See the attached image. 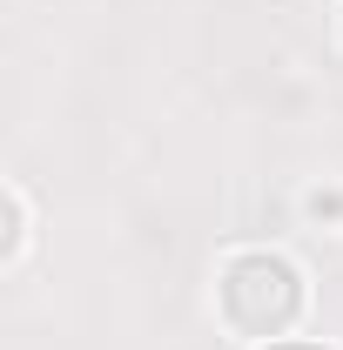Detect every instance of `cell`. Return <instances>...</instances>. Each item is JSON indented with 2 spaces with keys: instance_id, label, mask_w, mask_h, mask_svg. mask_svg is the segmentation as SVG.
Returning <instances> with one entry per match:
<instances>
[{
  "instance_id": "obj_4",
  "label": "cell",
  "mask_w": 343,
  "mask_h": 350,
  "mask_svg": "<svg viewBox=\"0 0 343 350\" xmlns=\"http://www.w3.org/2000/svg\"><path fill=\"white\" fill-rule=\"evenodd\" d=\"M262 350H323V344H262Z\"/></svg>"
},
{
  "instance_id": "obj_1",
  "label": "cell",
  "mask_w": 343,
  "mask_h": 350,
  "mask_svg": "<svg viewBox=\"0 0 343 350\" xmlns=\"http://www.w3.org/2000/svg\"><path fill=\"white\" fill-rule=\"evenodd\" d=\"M215 304H222V323H229L236 337L283 344L290 323L303 317V276H297V262L276 256V250H243V256L222 262Z\"/></svg>"
},
{
  "instance_id": "obj_2",
  "label": "cell",
  "mask_w": 343,
  "mask_h": 350,
  "mask_svg": "<svg viewBox=\"0 0 343 350\" xmlns=\"http://www.w3.org/2000/svg\"><path fill=\"white\" fill-rule=\"evenodd\" d=\"M0 202H7V243H0V256L14 262V256H20V243H27V202H20V189H7Z\"/></svg>"
},
{
  "instance_id": "obj_3",
  "label": "cell",
  "mask_w": 343,
  "mask_h": 350,
  "mask_svg": "<svg viewBox=\"0 0 343 350\" xmlns=\"http://www.w3.org/2000/svg\"><path fill=\"white\" fill-rule=\"evenodd\" d=\"M310 216H343V189H310Z\"/></svg>"
}]
</instances>
